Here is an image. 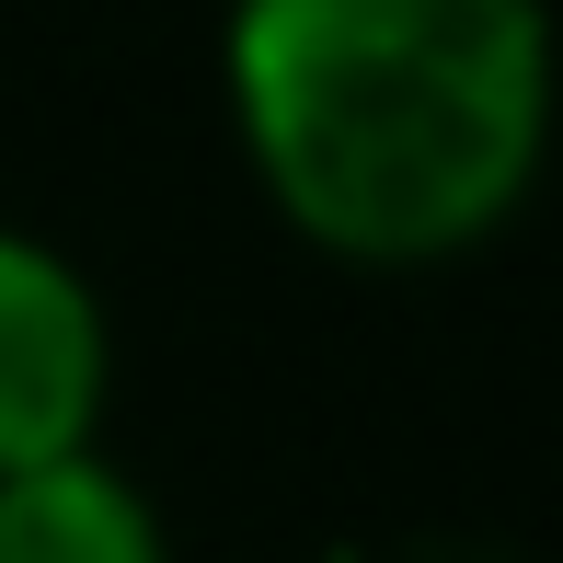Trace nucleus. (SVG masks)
Segmentation results:
<instances>
[{
	"mask_svg": "<svg viewBox=\"0 0 563 563\" xmlns=\"http://www.w3.org/2000/svg\"><path fill=\"white\" fill-rule=\"evenodd\" d=\"M104 391H115L104 288L58 242L0 219V472L104 449Z\"/></svg>",
	"mask_w": 563,
	"mask_h": 563,
	"instance_id": "nucleus-2",
	"label": "nucleus"
},
{
	"mask_svg": "<svg viewBox=\"0 0 563 563\" xmlns=\"http://www.w3.org/2000/svg\"><path fill=\"white\" fill-rule=\"evenodd\" d=\"M230 139L311 253L426 276L529 208L552 150L541 0H230Z\"/></svg>",
	"mask_w": 563,
	"mask_h": 563,
	"instance_id": "nucleus-1",
	"label": "nucleus"
},
{
	"mask_svg": "<svg viewBox=\"0 0 563 563\" xmlns=\"http://www.w3.org/2000/svg\"><path fill=\"white\" fill-rule=\"evenodd\" d=\"M0 563H173V529L139 472H115L104 449H69L35 472H0Z\"/></svg>",
	"mask_w": 563,
	"mask_h": 563,
	"instance_id": "nucleus-3",
	"label": "nucleus"
}]
</instances>
